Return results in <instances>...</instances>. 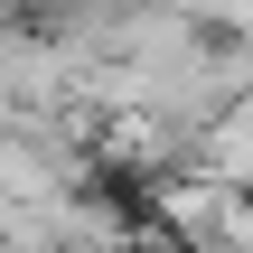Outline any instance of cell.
I'll return each instance as SVG.
<instances>
[{"instance_id":"1","label":"cell","mask_w":253,"mask_h":253,"mask_svg":"<svg viewBox=\"0 0 253 253\" xmlns=\"http://www.w3.org/2000/svg\"><path fill=\"white\" fill-rule=\"evenodd\" d=\"M207 178H225V188H244V197H253V94L207 131Z\"/></svg>"}]
</instances>
